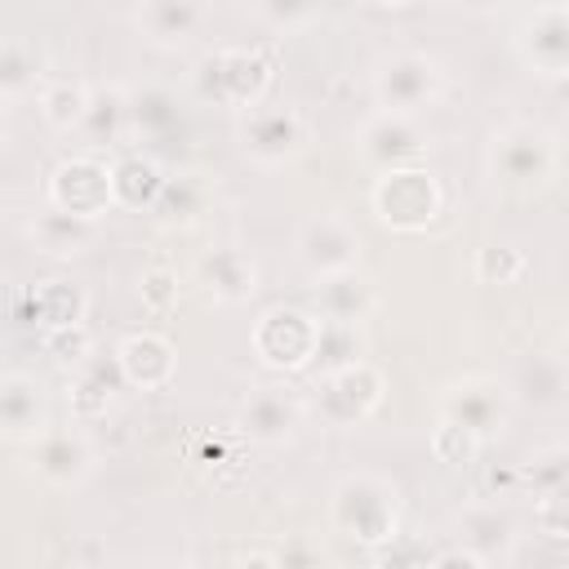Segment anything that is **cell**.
<instances>
[{
    "instance_id": "cell-34",
    "label": "cell",
    "mask_w": 569,
    "mask_h": 569,
    "mask_svg": "<svg viewBox=\"0 0 569 569\" xmlns=\"http://www.w3.org/2000/svg\"><path fill=\"white\" fill-rule=\"evenodd\" d=\"M356 360H365L360 356V329H333V325H325V338H320V351H316L320 378H329V373H338V369H347Z\"/></svg>"
},
{
    "instance_id": "cell-42",
    "label": "cell",
    "mask_w": 569,
    "mask_h": 569,
    "mask_svg": "<svg viewBox=\"0 0 569 569\" xmlns=\"http://www.w3.org/2000/svg\"><path fill=\"white\" fill-rule=\"evenodd\" d=\"M231 569H284V565H280L276 547H249V551H240L231 560Z\"/></svg>"
},
{
    "instance_id": "cell-44",
    "label": "cell",
    "mask_w": 569,
    "mask_h": 569,
    "mask_svg": "<svg viewBox=\"0 0 569 569\" xmlns=\"http://www.w3.org/2000/svg\"><path fill=\"white\" fill-rule=\"evenodd\" d=\"M164 569H196V565H164Z\"/></svg>"
},
{
    "instance_id": "cell-32",
    "label": "cell",
    "mask_w": 569,
    "mask_h": 569,
    "mask_svg": "<svg viewBox=\"0 0 569 569\" xmlns=\"http://www.w3.org/2000/svg\"><path fill=\"white\" fill-rule=\"evenodd\" d=\"M480 440L467 431V427H458V422H449V418H436V427H431V453H436V462H445V467H467V462H476L480 458Z\"/></svg>"
},
{
    "instance_id": "cell-33",
    "label": "cell",
    "mask_w": 569,
    "mask_h": 569,
    "mask_svg": "<svg viewBox=\"0 0 569 569\" xmlns=\"http://www.w3.org/2000/svg\"><path fill=\"white\" fill-rule=\"evenodd\" d=\"M529 271V258L516 244H485L476 253V280L480 284H516Z\"/></svg>"
},
{
    "instance_id": "cell-19",
    "label": "cell",
    "mask_w": 569,
    "mask_h": 569,
    "mask_svg": "<svg viewBox=\"0 0 569 569\" xmlns=\"http://www.w3.org/2000/svg\"><path fill=\"white\" fill-rule=\"evenodd\" d=\"M311 298H316V316L333 329H360L378 311V284L365 271H342V276L316 280Z\"/></svg>"
},
{
    "instance_id": "cell-26",
    "label": "cell",
    "mask_w": 569,
    "mask_h": 569,
    "mask_svg": "<svg viewBox=\"0 0 569 569\" xmlns=\"http://www.w3.org/2000/svg\"><path fill=\"white\" fill-rule=\"evenodd\" d=\"M84 316H89V293H84L80 284L62 280V276H49V280H40V284L31 289V320H36L44 333H53V329H76V325H84Z\"/></svg>"
},
{
    "instance_id": "cell-2",
    "label": "cell",
    "mask_w": 569,
    "mask_h": 569,
    "mask_svg": "<svg viewBox=\"0 0 569 569\" xmlns=\"http://www.w3.org/2000/svg\"><path fill=\"white\" fill-rule=\"evenodd\" d=\"M276 80V58L253 44H218L196 58L191 67V93L204 107H222L231 116H249L267 102V89Z\"/></svg>"
},
{
    "instance_id": "cell-39",
    "label": "cell",
    "mask_w": 569,
    "mask_h": 569,
    "mask_svg": "<svg viewBox=\"0 0 569 569\" xmlns=\"http://www.w3.org/2000/svg\"><path fill=\"white\" fill-rule=\"evenodd\" d=\"M276 556H280V565H284V569H325V551H320L307 533L284 538V542L276 547Z\"/></svg>"
},
{
    "instance_id": "cell-6",
    "label": "cell",
    "mask_w": 569,
    "mask_h": 569,
    "mask_svg": "<svg viewBox=\"0 0 569 569\" xmlns=\"http://www.w3.org/2000/svg\"><path fill=\"white\" fill-rule=\"evenodd\" d=\"M382 400H387V373L373 360H356L311 387L307 413L329 431H351L365 427L382 409Z\"/></svg>"
},
{
    "instance_id": "cell-9",
    "label": "cell",
    "mask_w": 569,
    "mask_h": 569,
    "mask_svg": "<svg viewBox=\"0 0 569 569\" xmlns=\"http://www.w3.org/2000/svg\"><path fill=\"white\" fill-rule=\"evenodd\" d=\"M44 204L62 209V213H76V218H89V222H102L116 209L111 160L93 156V151H76L67 160H58L44 178Z\"/></svg>"
},
{
    "instance_id": "cell-3",
    "label": "cell",
    "mask_w": 569,
    "mask_h": 569,
    "mask_svg": "<svg viewBox=\"0 0 569 569\" xmlns=\"http://www.w3.org/2000/svg\"><path fill=\"white\" fill-rule=\"evenodd\" d=\"M560 147L556 133L533 120H507L489 138V178L507 191H538L556 178Z\"/></svg>"
},
{
    "instance_id": "cell-36",
    "label": "cell",
    "mask_w": 569,
    "mask_h": 569,
    "mask_svg": "<svg viewBox=\"0 0 569 569\" xmlns=\"http://www.w3.org/2000/svg\"><path fill=\"white\" fill-rule=\"evenodd\" d=\"M44 351L62 365V369H84L89 360H93V338H89V329L84 325H76V329H53V333H44Z\"/></svg>"
},
{
    "instance_id": "cell-18",
    "label": "cell",
    "mask_w": 569,
    "mask_h": 569,
    "mask_svg": "<svg viewBox=\"0 0 569 569\" xmlns=\"http://www.w3.org/2000/svg\"><path fill=\"white\" fill-rule=\"evenodd\" d=\"M213 9L200 4V0H142L133 9V27L147 44L164 49V53H178L187 49L204 27H209Z\"/></svg>"
},
{
    "instance_id": "cell-16",
    "label": "cell",
    "mask_w": 569,
    "mask_h": 569,
    "mask_svg": "<svg viewBox=\"0 0 569 569\" xmlns=\"http://www.w3.org/2000/svg\"><path fill=\"white\" fill-rule=\"evenodd\" d=\"M53 427V413H49V391L36 373H22V369H9L0 378V431L13 449H27L31 440H40L44 431Z\"/></svg>"
},
{
    "instance_id": "cell-25",
    "label": "cell",
    "mask_w": 569,
    "mask_h": 569,
    "mask_svg": "<svg viewBox=\"0 0 569 569\" xmlns=\"http://www.w3.org/2000/svg\"><path fill=\"white\" fill-rule=\"evenodd\" d=\"M111 173H116V209H129V213H156L160 196H164V182L169 173L160 169L156 156L147 151H124L111 160Z\"/></svg>"
},
{
    "instance_id": "cell-22",
    "label": "cell",
    "mask_w": 569,
    "mask_h": 569,
    "mask_svg": "<svg viewBox=\"0 0 569 569\" xmlns=\"http://www.w3.org/2000/svg\"><path fill=\"white\" fill-rule=\"evenodd\" d=\"M80 138H84V151H93V156H107V147H129L138 138L133 133V98L124 84L93 89Z\"/></svg>"
},
{
    "instance_id": "cell-13",
    "label": "cell",
    "mask_w": 569,
    "mask_h": 569,
    "mask_svg": "<svg viewBox=\"0 0 569 569\" xmlns=\"http://www.w3.org/2000/svg\"><path fill=\"white\" fill-rule=\"evenodd\" d=\"M511 49L533 76L565 80L569 76V4L520 9L511 27Z\"/></svg>"
},
{
    "instance_id": "cell-23",
    "label": "cell",
    "mask_w": 569,
    "mask_h": 569,
    "mask_svg": "<svg viewBox=\"0 0 569 569\" xmlns=\"http://www.w3.org/2000/svg\"><path fill=\"white\" fill-rule=\"evenodd\" d=\"M27 240L36 244V253H44V258H62V262H67V258H84V253L98 244V222L44 204V209L27 222Z\"/></svg>"
},
{
    "instance_id": "cell-10",
    "label": "cell",
    "mask_w": 569,
    "mask_h": 569,
    "mask_svg": "<svg viewBox=\"0 0 569 569\" xmlns=\"http://www.w3.org/2000/svg\"><path fill=\"white\" fill-rule=\"evenodd\" d=\"M22 467L31 480H40L44 489H58V493H76L93 480L98 471V445L93 436L80 427V422H67V427H49L40 440H31L22 449Z\"/></svg>"
},
{
    "instance_id": "cell-30",
    "label": "cell",
    "mask_w": 569,
    "mask_h": 569,
    "mask_svg": "<svg viewBox=\"0 0 569 569\" xmlns=\"http://www.w3.org/2000/svg\"><path fill=\"white\" fill-rule=\"evenodd\" d=\"M111 378L120 382V373H111ZM111 378L98 369V360H89L84 369H76V373H71V382H67V400H71L76 422L102 418V413L111 409Z\"/></svg>"
},
{
    "instance_id": "cell-14",
    "label": "cell",
    "mask_w": 569,
    "mask_h": 569,
    "mask_svg": "<svg viewBox=\"0 0 569 569\" xmlns=\"http://www.w3.org/2000/svg\"><path fill=\"white\" fill-rule=\"evenodd\" d=\"M360 253H365V240H360V231L342 213H316V218H307L298 227V240H293V258H298V267L311 280L360 271Z\"/></svg>"
},
{
    "instance_id": "cell-24",
    "label": "cell",
    "mask_w": 569,
    "mask_h": 569,
    "mask_svg": "<svg viewBox=\"0 0 569 569\" xmlns=\"http://www.w3.org/2000/svg\"><path fill=\"white\" fill-rule=\"evenodd\" d=\"M44 84H49L44 53L22 36H4L0 40V102H4V111H13L27 98H40Z\"/></svg>"
},
{
    "instance_id": "cell-8",
    "label": "cell",
    "mask_w": 569,
    "mask_h": 569,
    "mask_svg": "<svg viewBox=\"0 0 569 569\" xmlns=\"http://www.w3.org/2000/svg\"><path fill=\"white\" fill-rule=\"evenodd\" d=\"M240 156L258 169H284L311 147V120L302 107L289 102H262L258 111L236 120Z\"/></svg>"
},
{
    "instance_id": "cell-27",
    "label": "cell",
    "mask_w": 569,
    "mask_h": 569,
    "mask_svg": "<svg viewBox=\"0 0 569 569\" xmlns=\"http://www.w3.org/2000/svg\"><path fill=\"white\" fill-rule=\"evenodd\" d=\"M89 102H93V89L84 80L49 76V84L36 98V111H40V120L53 133H80L84 129V116H89Z\"/></svg>"
},
{
    "instance_id": "cell-43",
    "label": "cell",
    "mask_w": 569,
    "mask_h": 569,
    "mask_svg": "<svg viewBox=\"0 0 569 569\" xmlns=\"http://www.w3.org/2000/svg\"><path fill=\"white\" fill-rule=\"evenodd\" d=\"M556 369L565 373V382H569V333L560 338V347H556Z\"/></svg>"
},
{
    "instance_id": "cell-20",
    "label": "cell",
    "mask_w": 569,
    "mask_h": 569,
    "mask_svg": "<svg viewBox=\"0 0 569 569\" xmlns=\"http://www.w3.org/2000/svg\"><path fill=\"white\" fill-rule=\"evenodd\" d=\"M196 280L204 284V293L213 302L236 307V302H249L258 293V262L240 244H213V249L200 253Z\"/></svg>"
},
{
    "instance_id": "cell-12",
    "label": "cell",
    "mask_w": 569,
    "mask_h": 569,
    "mask_svg": "<svg viewBox=\"0 0 569 569\" xmlns=\"http://www.w3.org/2000/svg\"><path fill=\"white\" fill-rule=\"evenodd\" d=\"M436 418H449V422L467 427L480 445H493L511 422V391L489 373L453 378L436 396Z\"/></svg>"
},
{
    "instance_id": "cell-21",
    "label": "cell",
    "mask_w": 569,
    "mask_h": 569,
    "mask_svg": "<svg viewBox=\"0 0 569 569\" xmlns=\"http://www.w3.org/2000/svg\"><path fill=\"white\" fill-rule=\"evenodd\" d=\"M453 529H458V547L476 551L480 560H498V556H511L516 551V520L507 516L502 502L485 498V502H467L458 516H453Z\"/></svg>"
},
{
    "instance_id": "cell-31",
    "label": "cell",
    "mask_w": 569,
    "mask_h": 569,
    "mask_svg": "<svg viewBox=\"0 0 569 569\" xmlns=\"http://www.w3.org/2000/svg\"><path fill=\"white\" fill-rule=\"evenodd\" d=\"M565 480H569V449H542V453L520 462V493L533 498V502L542 493H551L556 485H565Z\"/></svg>"
},
{
    "instance_id": "cell-11",
    "label": "cell",
    "mask_w": 569,
    "mask_h": 569,
    "mask_svg": "<svg viewBox=\"0 0 569 569\" xmlns=\"http://www.w3.org/2000/svg\"><path fill=\"white\" fill-rule=\"evenodd\" d=\"M356 156L373 173H396V169H422L431 156V133L418 116H396V111H369L356 133Z\"/></svg>"
},
{
    "instance_id": "cell-35",
    "label": "cell",
    "mask_w": 569,
    "mask_h": 569,
    "mask_svg": "<svg viewBox=\"0 0 569 569\" xmlns=\"http://www.w3.org/2000/svg\"><path fill=\"white\" fill-rule=\"evenodd\" d=\"M178 293H182V284H178V271H173V267H147V271L138 276V298H142V307L156 311V316L173 311V307H178Z\"/></svg>"
},
{
    "instance_id": "cell-41",
    "label": "cell",
    "mask_w": 569,
    "mask_h": 569,
    "mask_svg": "<svg viewBox=\"0 0 569 569\" xmlns=\"http://www.w3.org/2000/svg\"><path fill=\"white\" fill-rule=\"evenodd\" d=\"M422 569H489V560H480L476 551H467V547H445V551H436V556H427V565Z\"/></svg>"
},
{
    "instance_id": "cell-4",
    "label": "cell",
    "mask_w": 569,
    "mask_h": 569,
    "mask_svg": "<svg viewBox=\"0 0 569 569\" xmlns=\"http://www.w3.org/2000/svg\"><path fill=\"white\" fill-rule=\"evenodd\" d=\"M325 320L307 307H267L249 329V351L271 373H302L316 365Z\"/></svg>"
},
{
    "instance_id": "cell-28",
    "label": "cell",
    "mask_w": 569,
    "mask_h": 569,
    "mask_svg": "<svg viewBox=\"0 0 569 569\" xmlns=\"http://www.w3.org/2000/svg\"><path fill=\"white\" fill-rule=\"evenodd\" d=\"M209 209V182L200 173H169L164 196L156 204V222L164 227H191Z\"/></svg>"
},
{
    "instance_id": "cell-1",
    "label": "cell",
    "mask_w": 569,
    "mask_h": 569,
    "mask_svg": "<svg viewBox=\"0 0 569 569\" xmlns=\"http://www.w3.org/2000/svg\"><path fill=\"white\" fill-rule=\"evenodd\" d=\"M400 489L382 471H347L329 489V529L356 547L382 551L400 538Z\"/></svg>"
},
{
    "instance_id": "cell-15",
    "label": "cell",
    "mask_w": 569,
    "mask_h": 569,
    "mask_svg": "<svg viewBox=\"0 0 569 569\" xmlns=\"http://www.w3.org/2000/svg\"><path fill=\"white\" fill-rule=\"evenodd\" d=\"M302 418H307V400H302L293 387H284V382H262V387H253V391L240 400V409H236L240 436H244L249 445H262V449L289 445V440L298 436Z\"/></svg>"
},
{
    "instance_id": "cell-29",
    "label": "cell",
    "mask_w": 569,
    "mask_h": 569,
    "mask_svg": "<svg viewBox=\"0 0 569 569\" xmlns=\"http://www.w3.org/2000/svg\"><path fill=\"white\" fill-rule=\"evenodd\" d=\"M129 98H133V133L138 138H160L182 124V107H178L173 89L147 84V89H129Z\"/></svg>"
},
{
    "instance_id": "cell-38",
    "label": "cell",
    "mask_w": 569,
    "mask_h": 569,
    "mask_svg": "<svg viewBox=\"0 0 569 569\" xmlns=\"http://www.w3.org/2000/svg\"><path fill=\"white\" fill-rule=\"evenodd\" d=\"M249 13H253L258 22H267L271 31H284V36L320 18V9H316V4H293V0H267V4H253Z\"/></svg>"
},
{
    "instance_id": "cell-17",
    "label": "cell",
    "mask_w": 569,
    "mask_h": 569,
    "mask_svg": "<svg viewBox=\"0 0 569 569\" xmlns=\"http://www.w3.org/2000/svg\"><path fill=\"white\" fill-rule=\"evenodd\" d=\"M116 369H120V382L133 387V391H164L173 378H178V351L164 333L156 329H138V333H124L111 351Z\"/></svg>"
},
{
    "instance_id": "cell-5",
    "label": "cell",
    "mask_w": 569,
    "mask_h": 569,
    "mask_svg": "<svg viewBox=\"0 0 569 569\" xmlns=\"http://www.w3.org/2000/svg\"><path fill=\"white\" fill-rule=\"evenodd\" d=\"M369 209L387 231L400 236H418L427 227L440 222L445 213V187L440 178L422 164V169H396V173H378L369 187Z\"/></svg>"
},
{
    "instance_id": "cell-7",
    "label": "cell",
    "mask_w": 569,
    "mask_h": 569,
    "mask_svg": "<svg viewBox=\"0 0 569 569\" xmlns=\"http://www.w3.org/2000/svg\"><path fill=\"white\" fill-rule=\"evenodd\" d=\"M445 98V67L427 49H391L373 67V102L378 111L418 116Z\"/></svg>"
},
{
    "instance_id": "cell-37",
    "label": "cell",
    "mask_w": 569,
    "mask_h": 569,
    "mask_svg": "<svg viewBox=\"0 0 569 569\" xmlns=\"http://www.w3.org/2000/svg\"><path fill=\"white\" fill-rule=\"evenodd\" d=\"M533 525H538L542 538L569 542V480L556 485L551 493H542V498L533 502Z\"/></svg>"
},
{
    "instance_id": "cell-40",
    "label": "cell",
    "mask_w": 569,
    "mask_h": 569,
    "mask_svg": "<svg viewBox=\"0 0 569 569\" xmlns=\"http://www.w3.org/2000/svg\"><path fill=\"white\" fill-rule=\"evenodd\" d=\"M511 569H569V556L560 551V542H551V538H547V547H538V551H533V547H525V551L516 556V565H511Z\"/></svg>"
}]
</instances>
